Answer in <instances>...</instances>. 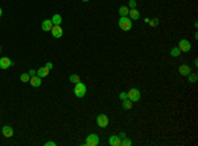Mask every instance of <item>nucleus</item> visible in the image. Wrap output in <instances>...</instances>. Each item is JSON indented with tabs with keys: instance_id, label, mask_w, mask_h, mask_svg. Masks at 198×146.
I'll return each instance as SVG.
<instances>
[{
	"instance_id": "obj_1",
	"label": "nucleus",
	"mask_w": 198,
	"mask_h": 146,
	"mask_svg": "<svg viewBox=\"0 0 198 146\" xmlns=\"http://www.w3.org/2000/svg\"><path fill=\"white\" fill-rule=\"evenodd\" d=\"M118 25L121 30L128 32V30L132 29V20L129 19L128 16H120V19H119V21H118Z\"/></svg>"
},
{
	"instance_id": "obj_2",
	"label": "nucleus",
	"mask_w": 198,
	"mask_h": 146,
	"mask_svg": "<svg viewBox=\"0 0 198 146\" xmlns=\"http://www.w3.org/2000/svg\"><path fill=\"white\" fill-rule=\"evenodd\" d=\"M86 92H87V88L84 83H82V82L75 83V86H74V93H75L77 98H83L86 95Z\"/></svg>"
},
{
	"instance_id": "obj_3",
	"label": "nucleus",
	"mask_w": 198,
	"mask_h": 146,
	"mask_svg": "<svg viewBox=\"0 0 198 146\" xmlns=\"http://www.w3.org/2000/svg\"><path fill=\"white\" fill-rule=\"evenodd\" d=\"M84 145L86 146H98L99 145V137L98 134H89L86 137V141H84Z\"/></svg>"
},
{
	"instance_id": "obj_4",
	"label": "nucleus",
	"mask_w": 198,
	"mask_h": 146,
	"mask_svg": "<svg viewBox=\"0 0 198 146\" xmlns=\"http://www.w3.org/2000/svg\"><path fill=\"white\" fill-rule=\"evenodd\" d=\"M127 95H128V99L132 101V103L139 101L140 98H141V93H140V91L137 90V88H131V90L127 92Z\"/></svg>"
},
{
	"instance_id": "obj_5",
	"label": "nucleus",
	"mask_w": 198,
	"mask_h": 146,
	"mask_svg": "<svg viewBox=\"0 0 198 146\" xmlns=\"http://www.w3.org/2000/svg\"><path fill=\"white\" fill-rule=\"evenodd\" d=\"M108 122H110V120H108V117L106 116V114L102 113L97 117V124L99 128H106L108 125Z\"/></svg>"
},
{
	"instance_id": "obj_6",
	"label": "nucleus",
	"mask_w": 198,
	"mask_h": 146,
	"mask_svg": "<svg viewBox=\"0 0 198 146\" xmlns=\"http://www.w3.org/2000/svg\"><path fill=\"white\" fill-rule=\"evenodd\" d=\"M178 49L182 51V53H187V51H190V49H192V44H190L187 40H181L180 41Z\"/></svg>"
},
{
	"instance_id": "obj_7",
	"label": "nucleus",
	"mask_w": 198,
	"mask_h": 146,
	"mask_svg": "<svg viewBox=\"0 0 198 146\" xmlns=\"http://www.w3.org/2000/svg\"><path fill=\"white\" fill-rule=\"evenodd\" d=\"M12 65H13V62L11 61L8 57H1V58H0V69H1V70L9 69Z\"/></svg>"
},
{
	"instance_id": "obj_8",
	"label": "nucleus",
	"mask_w": 198,
	"mask_h": 146,
	"mask_svg": "<svg viewBox=\"0 0 198 146\" xmlns=\"http://www.w3.org/2000/svg\"><path fill=\"white\" fill-rule=\"evenodd\" d=\"M50 32H52V34L54 38H61L63 36V29L61 28V25H53Z\"/></svg>"
},
{
	"instance_id": "obj_9",
	"label": "nucleus",
	"mask_w": 198,
	"mask_h": 146,
	"mask_svg": "<svg viewBox=\"0 0 198 146\" xmlns=\"http://www.w3.org/2000/svg\"><path fill=\"white\" fill-rule=\"evenodd\" d=\"M1 133H3V135L7 137V138L12 137L13 135V128L9 126V125H4V126L1 128Z\"/></svg>"
},
{
	"instance_id": "obj_10",
	"label": "nucleus",
	"mask_w": 198,
	"mask_h": 146,
	"mask_svg": "<svg viewBox=\"0 0 198 146\" xmlns=\"http://www.w3.org/2000/svg\"><path fill=\"white\" fill-rule=\"evenodd\" d=\"M121 143V138L119 137V135H111L110 140H108V145L110 146H120Z\"/></svg>"
},
{
	"instance_id": "obj_11",
	"label": "nucleus",
	"mask_w": 198,
	"mask_h": 146,
	"mask_svg": "<svg viewBox=\"0 0 198 146\" xmlns=\"http://www.w3.org/2000/svg\"><path fill=\"white\" fill-rule=\"evenodd\" d=\"M41 78L38 77V75H33V77H31V79H29V83H31L32 87H40L41 86Z\"/></svg>"
},
{
	"instance_id": "obj_12",
	"label": "nucleus",
	"mask_w": 198,
	"mask_h": 146,
	"mask_svg": "<svg viewBox=\"0 0 198 146\" xmlns=\"http://www.w3.org/2000/svg\"><path fill=\"white\" fill-rule=\"evenodd\" d=\"M41 28H42V30H45V32H50V30H52V28H53L52 20H50V19L44 20V21H42V24H41Z\"/></svg>"
},
{
	"instance_id": "obj_13",
	"label": "nucleus",
	"mask_w": 198,
	"mask_h": 146,
	"mask_svg": "<svg viewBox=\"0 0 198 146\" xmlns=\"http://www.w3.org/2000/svg\"><path fill=\"white\" fill-rule=\"evenodd\" d=\"M128 17L132 20V21H135V20H139L140 19V12L137 11L136 8H131L128 12Z\"/></svg>"
},
{
	"instance_id": "obj_14",
	"label": "nucleus",
	"mask_w": 198,
	"mask_h": 146,
	"mask_svg": "<svg viewBox=\"0 0 198 146\" xmlns=\"http://www.w3.org/2000/svg\"><path fill=\"white\" fill-rule=\"evenodd\" d=\"M178 71H180V74H181V75L187 77V75L192 72V70H190V67L187 66V65H181V66H180V69H178Z\"/></svg>"
},
{
	"instance_id": "obj_15",
	"label": "nucleus",
	"mask_w": 198,
	"mask_h": 146,
	"mask_svg": "<svg viewBox=\"0 0 198 146\" xmlns=\"http://www.w3.org/2000/svg\"><path fill=\"white\" fill-rule=\"evenodd\" d=\"M49 71H50L49 69H46L45 66H42V67H40V69L37 70L36 74L38 75L40 78H45V77H48V75H49Z\"/></svg>"
},
{
	"instance_id": "obj_16",
	"label": "nucleus",
	"mask_w": 198,
	"mask_h": 146,
	"mask_svg": "<svg viewBox=\"0 0 198 146\" xmlns=\"http://www.w3.org/2000/svg\"><path fill=\"white\" fill-rule=\"evenodd\" d=\"M50 20H52L53 25H61V24H62V16H61V15H58V13L53 15V17Z\"/></svg>"
},
{
	"instance_id": "obj_17",
	"label": "nucleus",
	"mask_w": 198,
	"mask_h": 146,
	"mask_svg": "<svg viewBox=\"0 0 198 146\" xmlns=\"http://www.w3.org/2000/svg\"><path fill=\"white\" fill-rule=\"evenodd\" d=\"M119 15L120 16H128V12H129V8L127 6H121L120 8H119Z\"/></svg>"
},
{
	"instance_id": "obj_18",
	"label": "nucleus",
	"mask_w": 198,
	"mask_h": 146,
	"mask_svg": "<svg viewBox=\"0 0 198 146\" xmlns=\"http://www.w3.org/2000/svg\"><path fill=\"white\" fill-rule=\"evenodd\" d=\"M132 107H133V103H132L129 99H126V100H123V109H131Z\"/></svg>"
},
{
	"instance_id": "obj_19",
	"label": "nucleus",
	"mask_w": 198,
	"mask_h": 146,
	"mask_svg": "<svg viewBox=\"0 0 198 146\" xmlns=\"http://www.w3.org/2000/svg\"><path fill=\"white\" fill-rule=\"evenodd\" d=\"M69 79H70V82L73 83V84H75V83L81 82V78H79V75H77V74H71Z\"/></svg>"
},
{
	"instance_id": "obj_20",
	"label": "nucleus",
	"mask_w": 198,
	"mask_h": 146,
	"mask_svg": "<svg viewBox=\"0 0 198 146\" xmlns=\"http://www.w3.org/2000/svg\"><path fill=\"white\" fill-rule=\"evenodd\" d=\"M29 79H31V75H29L28 72H25V74H21V75H20V80H21V82L28 83Z\"/></svg>"
},
{
	"instance_id": "obj_21",
	"label": "nucleus",
	"mask_w": 198,
	"mask_h": 146,
	"mask_svg": "<svg viewBox=\"0 0 198 146\" xmlns=\"http://www.w3.org/2000/svg\"><path fill=\"white\" fill-rule=\"evenodd\" d=\"M131 145H132V141L129 140V138L124 137L123 140H121V143H120V146H131Z\"/></svg>"
},
{
	"instance_id": "obj_22",
	"label": "nucleus",
	"mask_w": 198,
	"mask_h": 146,
	"mask_svg": "<svg viewBox=\"0 0 198 146\" xmlns=\"http://www.w3.org/2000/svg\"><path fill=\"white\" fill-rule=\"evenodd\" d=\"M180 54H181V50H180L178 48H173V49L170 50V55H172V57H178Z\"/></svg>"
},
{
	"instance_id": "obj_23",
	"label": "nucleus",
	"mask_w": 198,
	"mask_h": 146,
	"mask_svg": "<svg viewBox=\"0 0 198 146\" xmlns=\"http://www.w3.org/2000/svg\"><path fill=\"white\" fill-rule=\"evenodd\" d=\"M187 79H189L190 83H195L197 82V74H192V72H190V74L187 75Z\"/></svg>"
},
{
	"instance_id": "obj_24",
	"label": "nucleus",
	"mask_w": 198,
	"mask_h": 146,
	"mask_svg": "<svg viewBox=\"0 0 198 146\" xmlns=\"http://www.w3.org/2000/svg\"><path fill=\"white\" fill-rule=\"evenodd\" d=\"M128 7H129V8H136V1H135V0H129V1H128Z\"/></svg>"
},
{
	"instance_id": "obj_25",
	"label": "nucleus",
	"mask_w": 198,
	"mask_h": 146,
	"mask_svg": "<svg viewBox=\"0 0 198 146\" xmlns=\"http://www.w3.org/2000/svg\"><path fill=\"white\" fill-rule=\"evenodd\" d=\"M119 98H120L121 100H126V99H128V95H127V92H120L119 93Z\"/></svg>"
},
{
	"instance_id": "obj_26",
	"label": "nucleus",
	"mask_w": 198,
	"mask_h": 146,
	"mask_svg": "<svg viewBox=\"0 0 198 146\" xmlns=\"http://www.w3.org/2000/svg\"><path fill=\"white\" fill-rule=\"evenodd\" d=\"M148 24H149V25H152V27H156V25H157L158 24V20H149V21H148Z\"/></svg>"
},
{
	"instance_id": "obj_27",
	"label": "nucleus",
	"mask_w": 198,
	"mask_h": 146,
	"mask_svg": "<svg viewBox=\"0 0 198 146\" xmlns=\"http://www.w3.org/2000/svg\"><path fill=\"white\" fill-rule=\"evenodd\" d=\"M45 67H46V69H49V70H52L53 69V63H52V62H46Z\"/></svg>"
},
{
	"instance_id": "obj_28",
	"label": "nucleus",
	"mask_w": 198,
	"mask_h": 146,
	"mask_svg": "<svg viewBox=\"0 0 198 146\" xmlns=\"http://www.w3.org/2000/svg\"><path fill=\"white\" fill-rule=\"evenodd\" d=\"M28 74L31 75V77H33V75H36V70H33V69H32V70H29V71H28Z\"/></svg>"
},
{
	"instance_id": "obj_29",
	"label": "nucleus",
	"mask_w": 198,
	"mask_h": 146,
	"mask_svg": "<svg viewBox=\"0 0 198 146\" xmlns=\"http://www.w3.org/2000/svg\"><path fill=\"white\" fill-rule=\"evenodd\" d=\"M45 146H55V142H53V141H49V142L45 143Z\"/></svg>"
},
{
	"instance_id": "obj_30",
	"label": "nucleus",
	"mask_w": 198,
	"mask_h": 146,
	"mask_svg": "<svg viewBox=\"0 0 198 146\" xmlns=\"http://www.w3.org/2000/svg\"><path fill=\"white\" fill-rule=\"evenodd\" d=\"M119 137H120V138H124V137H126V134H124V133H120V134H119Z\"/></svg>"
},
{
	"instance_id": "obj_31",
	"label": "nucleus",
	"mask_w": 198,
	"mask_h": 146,
	"mask_svg": "<svg viewBox=\"0 0 198 146\" xmlns=\"http://www.w3.org/2000/svg\"><path fill=\"white\" fill-rule=\"evenodd\" d=\"M1 15H3V11H1V8H0V16H1Z\"/></svg>"
},
{
	"instance_id": "obj_32",
	"label": "nucleus",
	"mask_w": 198,
	"mask_h": 146,
	"mask_svg": "<svg viewBox=\"0 0 198 146\" xmlns=\"http://www.w3.org/2000/svg\"><path fill=\"white\" fill-rule=\"evenodd\" d=\"M82 1H90V0H82Z\"/></svg>"
},
{
	"instance_id": "obj_33",
	"label": "nucleus",
	"mask_w": 198,
	"mask_h": 146,
	"mask_svg": "<svg viewBox=\"0 0 198 146\" xmlns=\"http://www.w3.org/2000/svg\"><path fill=\"white\" fill-rule=\"evenodd\" d=\"M0 51H1V48H0Z\"/></svg>"
}]
</instances>
